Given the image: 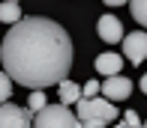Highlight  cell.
<instances>
[{"mask_svg":"<svg viewBox=\"0 0 147 128\" xmlns=\"http://www.w3.org/2000/svg\"><path fill=\"white\" fill-rule=\"evenodd\" d=\"M141 92H144V96H147V75L141 78Z\"/></svg>","mask_w":147,"mask_h":128,"instance_id":"cell-17","label":"cell"},{"mask_svg":"<svg viewBox=\"0 0 147 128\" xmlns=\"http://www.w3.org/2000/svg\"><path fill=\"white\" fill-rule=\"evenodd\" d=\"M105 6H123V3H129V0H102Z\"/></svg>","mask_w":147,"mask_h":128,"instance_id":"cell-16","label":"cell"},{"mask_svg":"<svg viewBox=\"0 0 147 128\" xmlns=\"http://www.w3.org/2000/svg\"><path fill=\"white\" fill-rule=\"evenodd\" d=\"M129 6H132V18L141 27H147V0H129Z\"/></svg>","mask_w":147,"mask_h":128,"instance_id":"cell-11","label":"cell"},{"mask_svg":"<svg viewBox=\"0 0 147 128\" xmlns=\"http://www.w3.org/2000/svg\"><path fill=\"white\" fill-rule=\"evenodd\" d=\"M0 21H3V24H18V21H21L18 0H6V3H0Z\"/></svg>","mask_w":147,"mask_h":128,"instance_id":"cell-10","label":"cell"},{"mask_svg":"<svg viewBox=\"0 0 147 128\" xmlns=\"http://www.w3.org/2000/svg\"><path fill=\"white\" fill-rule=\"evenodd\" d=\"M33 125V110L18 104H0V128H27Z\"/></svg>","mask_w":147,"mask_h":128,"instance_id":"cell-4","label":"cell"},{"mask_svg":"<svg viewBox=\"0 0 147 128\" xmlns=\"http://www.w3.org/2000/svg\"><path fill=\"white\" fill-rule=\"evenodd\" d=\"M27 107L33 110V116H36V113H39V110H42V107H45V92H42V90H30Z\"/></svg>","mask_w":147,"mask_h":128,"instance_id":"cell-13","label":"cell"},{"mask_svg":"<svg viewBox=\"0 0 147 128\" xmlns=\"http://www.w3.org/2000/svg\"><path fill=\"white\" fill-rule=\"evenodd\" d=\"M33 125L36 128H75L81 125V116L69 110V104H45L42 110L33 116Z\"/></svg>","mask_w":147,"mask_h":128,"instance_id":"cell-3","label":"cell"},{"mask_svg":"<svg viewBox=\"0 0 147 128\" xmlns=\"http://www.w3.org/2000/svg\"><path fill=\"white\" fill-rule=\"evenodd\" d=\"M93 66H96L99 75L111 78V75H120V69H123V57H120V54H99Z\"/></svg>","mask_w":147,"mask_h":128,"instance_id":"cell-8","label":"cell"},{"mask_svg":"<svg viewBox=\"0 0 147 128\" xmlns=\"http://www.w3.org/2000/svg\"><path fill=\"white\" fill-rule=\"evenodd\" d=\"M96 30H99V36H102L105 42H123V24H120L114 15H102L99 24H96Z\"/></svg>","mask_w":147,"mask_h":128,"instance_id":"cell-7","label":"cell"},{"mask_svg":"<svg viewBox=\"0 0 147 128\" xmlns=\"http://www.w3.org/2000/svg\"><path fill=\"white\" fill-rule=\"evenodd\" d=\"M123 122H126V125H141V116H138L135 110H129V113L123 116Z\"/></svg>","mask_w":147,"mask_h":128,"instance_id":"cell-15","label":"cell"},{"mask_svg":"<svg viewBox=\"0 0 147 128\" xmlns=\"http://www.w3.org/2000/svg\"><path fill=\"white\" fill-rule=\"evenodd\" d=\"M99 90H102L99 80H87V84H84V96H99Z\"/></svg>","mask_w":147,"mask_h":128,"instance_id":"cell-14","label":"cell"},{"mask_svg":"<svg viewBox=\"0 0 147 128\" xmlns=\"http://www.w3.org/2000/svg\"><path fill=\"white\" fill-rule=\"evenodd\" d=\"M78 116H81V125L87 128H99L105 122H114L117 119V104H111L108 96H81L78 98Z\"/></svg>","mask_w":147,"mask_h":128,"instance_id":"cell-2","label":"cell"},{"mask_svg":"<svg viewBox=\"0 0 147 128\" xmlns=\"http://www.w3.org/2000/svg\"><path fill=\"white\" fill-rule=\"evenodd\" d=\"M0 60L12 80L27 90L57 86L72 69V39L51 18H21L6 33Z\"/></svg>","mask_w":147,"mask_h":128,"instance_id":"cell-1","label":"cell"},{"mask_svg":"<svg viewBox=\"0 0 147 128\" xmlns=\"http://www.w3.org/2000/svg\"><path fill=\"white\" fill-rule=\"evenodd\" d=\"M123 57H129L132 66H141L147 60V33H129L123 39Z\"/></svg>","mask_w":147,"mask_h":128,"instance_id":"cell-5","label":"cell"},{"mask_svg":"<svg viewBox=\"0 0 147 128\" xmlns=\"http://www.w3.org/2000/svg\"><path fill=\"white\" fill-rule=\"evenodd\" d=\"M129 92H132V80L123 78V75H111V78L102 84V96H108L111 101H126Z\"/></svg>","mask_w":147,"mask_h":128,"instance_id":"cell-6","label":"cell"},{"mask_svg":"<svg viewBox=\"0 0 147 128\" xmlns=\"http://www.w3.org/2000/svg\"><path fill=\"white\" fill-rule=\"evenodd\" d=\"M57 90H60V101H63V104H78V98L84 96V92H81V86H78V84H72V80H66V78L57 84Z\"/></svg>","mask_w":147,"mask_h":128,"instance_id":"cell-9","label":"cell"},{"mask_svg":"<svg viewBox=\"0 0 147 128\" xmlns=\"http://www.w3.org/2000/svg\"><path fill=\"white\" fill-rule=\"evenodd\" d=\"M9 98H12V75L3 69V72H0V104L9 101Z\"/></svg>","mask_w":147,"mask_h":128,"instance_id":"cell-12","label":"cell"}]
</instances>
